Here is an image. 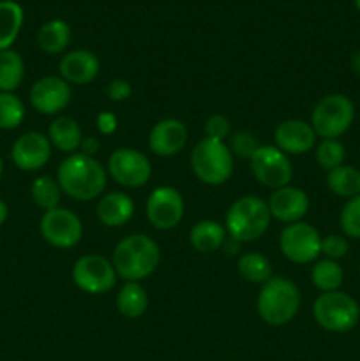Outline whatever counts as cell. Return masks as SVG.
Masks as SVG:
<instances>
[{
  "label": "cell",
  "instance_id": "8fae6325",
  "mask_svg": "<svg viewBox=\"0 0 360 361\" xmlns=\"http://www.w3.org/2000/svg\"><path fill=\"white\" fill-rule=\"evenodd\" d=\"M251 171L254 178L265 187L281 189L289 185L293 178V166L288 155L279 150L275 145L260 147L249 159Z\"/></svg>",
  "mask_w": 360,
  "mask_h": 361
},
{
  "label": "cell",
  "instance_id": "7bdbcfd3",
  "mask_svg": "<svg viewBox=\"0 0 360 361\" xmlns=\"http://www.w3.org/2000/svg\"><path fill=\"white\" fill-rule=\"evenodd\" d=\"M2 173H4V162H2V157H0V178H2Z\"/></svg>",
  "mask_w": 360,
  "mask_h": 361
},
{
  "label": "cell",
  "instance_id": "9a60e30c",
  "mask_svg": "<svg viewBox=\"0 0 360 361\" xmlns=\"http://www.w3.org/2000/svg\"><path fill=\"white\" fill-rule=\"evenodd\" d=\"M52 143L41 133H25L14 141L11 159L21 171H37L52 157Z\"/></svg>",
  "mask_w": 360,
  "mask_h": 361
},
{
  "label": "cell",
  "instance_id": "d6a6232c",
  "mask_svg": "<svg viewBox=\"0 0 360 361\" xmlns=\"http://www.w3.org/2000/svg\"><path fill=\"white\" fill-rule=\"evenodd\" d=\"M339 222L346 238L360 240V194L346 201Z\"/></svg>",
  "mask_w": 360,
  "mask_h": 361
},
{
  "label": "cell",
  "instance_id": "ab89813d",
  "mask_svg": "<svg viewBox=\"0 0 360 361\" xmlns=\"http://www.w3.org/2000/svg\"><path fill=\"white\" fill-rule=\"evenodd\" d=\"M240 245H242V243H240L239 240H235V238H232V236H228V238L224 240V243H222L221 249L224 250V252L228 254V256H235V254H239Z\"/></svg>",
  "mask_w": 360,
  "mask_h": 361
},
{
  "label": "cell",
  "instance_id": "ac0fdd59",
  "mask_svg": "<svg viewBox=\"0 0 360 361\" xmlns=\"http://www.w3.org/2000/svg\"><path fill=\"white\" fill-rule=\"evenodd\" d=\"M186 126L176 118L159 120L148 134V148L157 157H173L180 154L187 143Z\"/></svg>",
  "mask_w": 360,
  "mask_h": 361
},
{
  "label": "cell",
  "instance_id": "277c9868",
  "mask_svg": "<svg viewBox=\"0 0 360 361\" xmlns=\"http://www.w3.org/2000/svg\"><path fill=\"white\" fill-rule=\"evenodd\" d=\"M256 309L263 323L284 326L300 309L299 288L286 277H272L261 286Z\"/></svg>",
  "mask_w": 360,
  "mask_h": 361
},
{
  "label": "cell",
  "instance_id": "2e32d148",
  "mask_svg": "<svg viewBox=\"0 0 360 361\" xmlns=\"http://www.w3.org/2000/svg\"><path fill=\"white\" fill-rule=\"evenodd\" d=\"M267 204L272 219L284 224H293L302 221L309 212V196L299 187L286 185L272 190Z\"/></svg>",
  "mask_w": 360,
  "mask_h": 361
},
{
  "label": "cell",
  "instance_id": "4316f807",
  "mask_svg": "<svg viewBox=\"0 0 360 361\" xmlns=\"http://www.w3.org/2000/svg\"><path fill=\"white\" fill-rule=\"evenodd\" d=\"M236 270H239L240 277L244 281L251 282V284L263 286L265 282L270 281L272 275V264L268 257H265L260 252H246L239 257L236 263Z\"/></svg>",
  "mask_w": 360,
  "mask_h": 361
},
{
  "label": "cell",
  "instance_id": "6da1fadb",
  "mask_svg": "<svg viewBox=\"0 0 360 361\" xmlns=\"http://www.w3.org/2000/svg\"><path fill=\"white\" fill-rule=\"evenodd\" d=\"M56 182L66 196L74 201H92L101 196L108 182V171L94 157L71 154L56 168Z\"/></svg>",
  "mask_w": 360,
  "mask_h": 361
},
{
  "label": "cell",
  "instance_id": "484cf974",
  "mask_svg": "<svg viewBox=\"0 0 360 361\" xmlns=\"http://www.w3.org/2000/svg\"><path fill=\"white\" fill-rule=\"evenodd\" d=\"M327 187L335 196L352 200L360 194V171L355 166H339L327 171Z\"/></svg>",
  "mask_w": 360,
  "mask_h": 361
},
{
  "label": "cell",
  "instance_id": "4fadbf2b",
  "mask_svg": "<svg viewBox=\"0 0 360 361\" xmlns=\"http://www.w3.org/2000/svg\"><path fill=\"white\" fill-rule=\"evenodd\" d=\"M184 197L175 187L162 185L157 187L148 196L145 204V214L148 222L159 231H169L175 229L184 219Z\"/></svg>",
  "mask_w": 360,
  "mask_h": 361
},
{
  "label": "cell",
  "instance_id": "9c48e42d",
  "mask_svg": "<svg viewBox=\"0 0 360 361\" xmlns=\"http://www.w3.org/2000/svg\"><path fill=\"white\" fill-rule=\"evenodd\" d=\"M39 231L55 249H73L83 238V222L73 210L56 207L42 214Z\"/></svg>",
  "mask_w": 360,
  "mask_h": 361
},
{
  "label": "cell",
  "instance_id": "5b68a950",
  "mask_svg": "<svg viewBox=\"0 0 360 361\" xmlns=\"http://www.w3.org/2000/svg\"><path fill=\"white\" fill-rule=\"evenodd\" d=\"M191 169L194 176L205 185H222L233 175L235 157L224 141L203 137L191 152Z\"/></svg>",
  "mask_w": 360,
  "mask_h": 361
},
{
  "label": "cell",
  "instance_id": "f1b7e54d",
  "mask_svg": "<svg viewBox=\"0 0 360 361\" xmlns=\"http://www.w3.org/2000/svg\"><path fill=\"white\" fill-rule=\"evenodd\" d=\"M311 281L314 288L321 293L339 291L344 281V271L337 261L320 259L311 268Z\"/></svg>",
  "mask_w": 360,
  "mask_h": 361
},
{
  "label": "cell",
  "instance_id": "cb8c5ba5",
  "mask_svg": "<svg viewBox=\"0 0 360 361\" xmlns=\"http://www.w3.org/2000/svg\"><path fill=\"white\" fill-rule=\"evenodd\" d=\"M71 42V27L64 20H49L39 28L37 44L46 55H59Z\"/></svg>",
  "mask_w": 360,
  "mask_h": 361
},
{
  "label": "cell",
  "instance_id": "1f68e13d",
  "mask_svg": "<svg viewBox=\"0 0 360 361\" xmlns=\"http://www.w3.org/2000/svg\"><path fill=\"white\" fill-rule=\"evenodd\" d=\"M344 157V145L339 140H321L314 150V159H316L318 166L325 171H332V169L342 166Z\"/></svg>",
  "mask_w": 360,
  "mask_h": 361
},
{
  "label": "cell",
  "instance_id": "74e56055",
  "mask_svg": "<svg viewBox=\"0 0 360 361\" xmlns=\"http://www.w3.org/2000/svg\"><path fill=\"white\" fill-rule=\"evenodd\" d=\"M95 123H97V130L102 134V136H112L113 133L119 127V120L113 115L112 111H101L95 118Z\"/></svg>",
  "mask_w": 360,
  "mask_h": 361
},
{
  "label": "cell",
  "instance_id": "ffe728a7",
  "mask_svg": "<svg viewBox=\"0 0 360 361\" xmlns=\"http://www.w3.org/2000/svg\"><path fill=\"white\" fill-rule=\"evenodd\" d=\"M99 222L106 228H122L134 214V201L124 192H109L101 196L95 208Z\"/></svg>",
  "mask_w": 360,
  "mask_h": 361
},
{
  "label": "cell",
  "instance_id": "e575fe53",
  "mask_svg": "<svg viewBox=\"0 0 360 361\" xmlns=\"http://www.w3.org/2000/svg\"><path fill=\"white\" fill-rule=\"evenodd\" d=\"M348 250L349 243L344 235H328L321 238V254L325 256V259L339 261L346 257Z\"/></svg>",
  "mask_w": 360,
  "mask_h": 361
},
{
  "label": "cell",
  "instance_id": "7c38bea8",
  "mask_svg": "<svg viewBox=\"0 0 360 361\" xmlns=\"http://www.w3.org/2000/svg\"><path fill=\"white\" fill-rule=\"evenodd\" d=\"M106 171L119 185L138 189L150 180L152 164L143 152L134 148H116L109 155Z\"/></svg>",
  "mask_w": 360,
  "mask_h": 361
},
{
  "label": "cell",
  "instance_id": "ee69618b",
  "mask_svg": "<svg viewBox=\"0 0 360 361\" xmlns=\"http://www.w3.org/2000/svg\"><path fill=\"white\" fill-rule=\"evenodd\" d=\"M355 7L360 11V0H355Z\"/></svg>",
  "mask_w": 360,
  "mask_h": 361
},
{
  "label": "cell",
  "instance_id": "f35d334b",
  "mask_svg": "<svg viewBox=\"0 0 360 361\" xmlns=\"http://www.w3.org/2000/svg\"><path fill=\"white\" fill-rule=\"evenodd\" d=\"M80 154L87 155V157H94L95 159V154L99 152V141L95 140L94 136H87L81 140V145H80Z\"/></svg>",
  "mask_w": 360,
  "mask_h": 361
},
{
  "label": "cell",
  "instance_id": "7402d4cb",
  "mask_svg": "<svg viewBox=\"0 0 360 361\" xmlns=\"http://www.w3.org/2000/svg\"><path fill=\"white\" fill-rule=\"evenodd\" d=\"M226 238H228V233H226L224 226L217 221H212V219L196 222L189 231V243L194 247V250L201 254H210L219 250Z\"/></svg>",
  "mask_w": 360,
  "mask_h": 361
},
{
  "label": "cell",
  "instance_id": "d4e9b609",
  "mask_svg": "<svg viewBox=\"0 0 360 361\" xmlns=\"http://www.w3.org/2000/svg\"><path fill=\"white\" fill-rule=\"evenodd\" d=\"M148 309V295L140 282H126L116 295V310L127 319H138Z\"/></svg>",
  "mask_w": 360,
  "mask_h": 361
},
{
  "label": "cell",
  "instance_id": "83f0119b",
  "mask_svg": "<svg viewBox=\"0 0 360 361\" xmlns=\"http://www.w3.org/2000/svg\"><path fill=\"white\" fill-rule=\"evenodd\" d=\"M25 78V62L14 49L0 51V92H14Z\"/></svg>",
  "mask_w": 360,
  "mask_h": 361
},
{
  "label": "cell",
  "instance_id": "d6986e66",
  "mask_svg": "<svg viewBox=\"0 0 360 361\" xmlns=\"http://www.w3.org/2000/svg\"><path fill=\"white\" fill-rule=\"evenodd\" d=\"M101 62L88 49H74L60 59L59 73L69 85H88L99 76Z\"/></svg>",
  "mask_w": 360,
  "mask_h": 361
},
{
  "label": "cell",
  "instance_id": "b9f144b4",
  "mask_svg": "<svg viewBox=\"0 0 360 361\" xmlns=\"http://www.w3.org/2000/svg\"><path fill=\"white\" fill-rule=\"evenodd\" d=\"M352 69L355 71L356 74H360V51H356L352 59Z\"/></svg>",
  "mask_w": 360,
  "mask_h": 361
},
{
  "label": "cell",
  "instance_id": "30bf717a",
  "mask_svg": "<svg viewBox=\"0 0 360 361\" xmlns=\"http://www.w3.org/2000/svg\"><path fill=\"white\" fill-rule=\"evenodd\" d=\"M115 267L109 259L99 254L81 256L73 267V282L87 295H104L116 284Z\"/></svg>",
  "mask_w": 360,
  "mask_h": 361
},
{
  "label": "cell",
  "instance_id": "e0dca14e",
  "mask_svg": "<svg viewBox=\"0 0 360 361\" xmlns=\"http://www.w3.org/2000/svg\"><path fill=\"white\" fill-rule=\"evenodd\" d=\"M316 133L304 120H284L274 130L275 147L286 155H302L316 147Z\"/></svg>",
  "mask_w": 360,
  "mask_h": 361
},
{
  "label": "cell",
  "instance_id": "ba28073f",
  "mask_svg": "<svg viewBox=\"0 0 360 361\" xmlns=\"http://www.w3.org/2000/svg\"><path fill=\"white\" fill-rule=\"evenodd\" d=\"M279 249L282 256L296 264H309L320 257L321 236L314 226L307 222L286 224L279 236Z\"/></svg>",
  "mask_w": 360,
  "mask_h": 361
},
{
  "label": "cell",
  "instance_id": "52a82bcc",
  "mask_svg": "<svg viewBox=\"0 0 360 361\" xmlns=\"http://www.w3.org/2000/svg\"><path fill=\"white\" fill-rule=\"evenodd\" d=\"M313 317L323 330L346 334L359 323L360 307L355 298L342 291L321 293L313 303Z\"/></svg>",
  "mask_w": 360,
  "mask_h": 361
},
{
  "label": "cell",
  "instance_id": "60d3db41",
  "mask_svg": "<svg viewBox=\"0 0 360 361\" xmlns=\"http://www.w3.org/2000/svg\"><path fill=\"white\" fill-rule=\"evenodd\" d=\"M7 215H9V208H7L6 201L0 200V226L7 221Z\"/></svg>",
  "mask_w": 360,
  "mask_h": 361
},
{
  "label": "cell",
  "instance_id": "5bb4252c",
  "mask_svg": "<svg viewBox=\"0 0 360 361\" xmlns=\"http://www.w3.org/2000/svg\"><path fill=\"white\" fill-rule=\"evenodd\" d=\"M32 108L41 115H59L71 102V85L60 76L39 78L30 88Z\"/></svg>",
  "mask_w": 360,
  "mask_h": 361
},
{
  "label": "cell",
  "instance_id": "603a6c76",
  "mask_svg": "<svg viewBox=\"0 0 360 361\" xmlns=\"http://www.w3.org/2000/svg\"><path fill=\"white\" fill-rule=\"evenodd\" d=\"M23 7L14 0H0V51L11 49L23 27Z\"/></svg>",
  "mask_w": 360,
  "mask_h": 361
},
{
  "label": "cell",
  "instance_id": "4dcf8cb0",
  "mask_svg": "<svg viewBox=\"0 0 360 361\" xmlns=\"http://www.w3.org/2000/svg\"><path fill=\"white\" fill-rule=\"evenodd\" d=\"M25 120V104L13 92H0V129L13 130Z\"/></svg>",
  "mask_w": 360,
  "mask_h": 361
},
{
  "label": "cell",
  "instance_id": "f546056e",
  "mask_svg": "<svg viewBox=\"0 0 360 361\" xmlns=\"http://www.w3.org/2000/svg\"><path fill=\"white\" fill-rule=\"evenodd\" d=\"M62 189H60L56 178L52 176H37V178L32 182L30 187V196L34 200V203L37 204L41 210L48 212L53 208L60 207V200H62Z\"/></svg>",
  "mask_w": 360,
  "mask_h": 361
},
{
  "label": "cell",
  "instance_id": "7a4b0ae2",
  "mask_svg": "<svg viewBox=\"0 0 360 361\" xmlns=\"http://www.w3.org/2000/svg\"><path fill=\"white\" fill-rule=\"evenodd\" d=\"M161 261L159 245L143 233L129 235L116 243L112 263L126 282H140L154 274Z\"/></svg>",
  "mask_w": 360,
  "mask_h": 361
},
{
  "label": "cell",
  "instance_id": "d590c367",
  "mask_svg": "<svg viewBox=\"0 0 360 361\" xmlns=\"http://www.w3.org/2000/svg\"><path fill=\"white\" fill-rule=\"evenodd\" d=\"M205 137H210V140L224 141L226 137L232 136V122L228 120V116L224 115H212L208 116L207 122H205Z\"/></svg>",
  "mask_w": 360,
  "mask_h": 361
},
{
  "label": "cell",
  "instance_id": "44dd1931",
  "mask_svg": "<svg viewBox=\"0 0 360 361\" xmlns=\"http://www.w3.org/2000/svg\"><path fill=\"white\" fill-rule=\"evenodd\" d=\"M48 140L53 148L71 155L80 150L83 134H81V127L76 120L71 118V116L60 115L49 123Z\"/></svg>",
  "mask_w": 360,
  "mask_h": 361
},
{
  "label": "cell",
  "instance_id": "8d00e7d4",
  "mask_svg": "<svg viewBox=\"0 0 360 361\" xmlns=\"http://www.w3.org/2000/svg\"><path fill=\"white\" fill-rule=\"evenodd\" d=\"M106 92H108V97L112 99V101L120 102V101H127V99L131 97L133 88H131L129 81L116 78V80H113L112 83H109V87L106 88Z\"/></svg>",
  "mask_w": 360,
  "mask_h": 361
},
{
  "label": "cell",
  "instance_id": "8992f818",
  "mask_svg": "<svg viewBox=\"0 0 360 361\" xmlns=\"http://www.w3.org/2000/svg\"><path fill=\"white\" fill-rule=\"evenodd\" d=\"M355 120V104L344 94H330L316 102L311 113V126L321 140H337Z\"/></svg>",
  "mask_w": 360,
  "mask_h": 361
},
{
  "label": "cell",
  "instance_id": "836d02e7",
  "mask_svg": "<svg viewBox=\"0 0 360 361\" xmlns=\"http://www.w3.org/2000/svg\"><path fill=\"white\" fill-rule=\"evenodd\" d=\"M228 148L233 157L247 159L249 161L254 152L260 148V145H258V140L254 134L247 133V130H239V133H233L229 136Z\"/></svg>",
  "mask_w": 360,
  "mask_h": 361
},
{
  "label": "cell",
  "instance_id": "3957f363",
  "mask_svg": "<svg viewBox=\"0 0 360 361\" xmlns=\"http://www.w3.org/2000/svg\"><path fill=\"white\" fill-rule=\"evenodd\" d=\"M272 215L267 201L258 196H242L226 212L224 228L228 236L240 243L254 242L267 233Z\"/></svg>",
  "mask_w": 360,
  "mask_h": 361
}]
</instances>
